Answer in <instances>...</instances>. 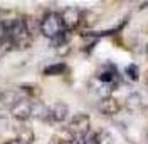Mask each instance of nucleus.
Segmentation results:
<instances>
[{
	"mask_svg": "<svg viewBox=\"0 0 148 144\" xmlns=\"http://www.w3.org/2000/svg\"><path fill=\"white\" fill-rule=\"evenodd\" d=\"M56 52H57L59 55H67L69 52H71V47H69V44L61 45V47H57V49H56Z\"/></svg>",
	"mask_w": 148,
	"mask_h": 144,
	"instance_id": "6ab92c4d",
	"label": "nucleus"
},
{
	"mask_svg": "<svg viewBox=\"0 0 148 144\" xmlns=\"http://www.w3.org/2000/svg\"><path fill=\"white\" fill-rule=\"evenodd\" d=\"M10 117L14 121H17L18 124H25L29 119H32V99H20L10 109Z\"/></svg>",
	"mask_w": 148,
	"mask_h": 144,
	"instance_id": "7ed1b4c3",
	"label": "nucleus"
},
{
	"mask_svg": "<svg viewBox=\"0 0 148 144\" xmlns=\"http://www.w3.org/2000/svg\"><path fill=\"white\" fill-rule=\"evenodd\" d=\"M94 132H96L98 144H113V136H111L110 131H106V129H98V131H94Z\"/></svg>",
	"mask_w": 148,
	"mask_h": 144,
	"instance_id": "dca6fc26",
	"label": "nucleus"
},
{
	"mask_svg": "<svg viewBox=\"0 0 148 144\" xmlns=\"http://www.w3.org/2000/svg\"><path fill=\"white\" fill-rule=\"evenodd\" d=\"M123 77L128 82H138L140 81V67L135 62L128 64L123 71Z\"/></svg>",
	"mask_w": 148,
	"mask_h": 144,
	"instance_id": "4468645a",
	"label": "nucleus"
},
{
	"mask_svg": "<svg viewBox=\"0 0 148 144\" xmlns=\"http://www.w3.org/2000/svg\"><path fill=\"white\" fill-rule=\"evenodd\" d=\"M96 20H98V17H96L94 12H91V10H83V15H81V25H79V27L91 29L92 25L96 24Z\"/></svg>",
	"mask_w": 148,
	"mask_h": 144,
	"instance_id": "2eb2a0df",
	"label": "nucleus"
},
{
	"mask_svg": "<svg viewBox=\"0 0 148 144\" xmlns=\"http://www.w3.org/2000/svg\"><path fill=\"white\" fill-rule=\"evenodd\" d=\"M67 117H69V106L62 101H57L52 106H49V114H47L46 122L47 124H62L67 121Z\"/></svg>",
	"mask_w": 148,
	"mask_h": 144,
	"instance_id": "20e7f679",
	"label": "nucleus"
},
{
	"mask_svg": "<svg viewBox=\"0 0 148 144\" xmlns=\"http://www.w3.org/2000/svg\"><path fill=\"white\" fill-rule=\"evenodd\" d=\"M25 96L22 94L20 89H5L0 90V109H12L20 99H24Z\"/></svg>",
	"mask_w": 148,
	"mask_h": 144,
	"instance_id": "6e6552de",
	"label": "nucleus"
},
{
	"mask_svg": "<svg viewBox=\"0 0 148 144\" xmlns=\"http://www.w3.org/2000/svg\"><path fill=\"white\" fill-rule=\"evenodd\" d=\"M147 84H148V72H147Z\"/></svg>",
	"mask_w": 148,
	"mask_h": 144,
	"instance_id": "4be33fe9",
	"label": "nucleus"
},
{
	"mask_svg": "<svg viewBox=\"0 0 148 144\" xmlns=\"http://www.w3.org/2000/svg\"><path fill=\"white\" fill-rule=\"evenodd\" d=\"M12 50H14V44H12V40H10L9 37H3V39L0 40V60L9 54V52H12Z\"/></svg>",
	"mask_w": 148,
	"mask_h": 144,
	"instance_id": "f3484780",
	"label": "nucleus"
},
{
	"mask_svg": "<svg viewBox=\"0 0 148 144\" xmlns=\"http://www.w3.org/2000/svg\"><path fill=\"white\" fill-rule=\"evenodd\" d=\"M15 137L24 144H34L36 134H34L32 127H29L27 124H18V126L15 127Z\"/></svg>",
	"mask_w": 148,
	"mask_h": 144,
	"instance_id": "1a4fd4ad",
	"label": "nucleus"
},
{
	"mask_svg": "<svg viewBox=\"0 0 148 144\" xmlns=\"http://www.w3.org/2000/svg\"><path fill=\"white\" fill-rule=\"evenodd\" d=\"M147 143H148V132H147Z\"/></svg>",
	"mask_w": 148,
	"mask_h": 144,
	"instance_id": "5701e85b",
	"label": "nucleus"
},
{
	"mask_svg": "<svg viewBox=\"0 0 148 144\" xmlns=\"http://www.w3.org/2000/svg\"><path fill=\"white\" fill-rule=\"evenodd\" d=\"M3 144H24V143H20L17 137H12V139H9V141H5Z\"/></svg>",
	"mask_w": 148,
	"mask_h": 144,
	"instance_id": "aec40b11",
	"label": "nucleus"
},
{
	"mask_svg": "<svg viewBox=\"0 0 148 144\" xmlns=\"http://www.w3.org/2000/svg\"><path fill=\"white\" fill-rule=\"evenodd\" d=\"M66 71H67V65L64 62H54V64H49L47 67H44L42 74L46 77H51V75H62V74H66Z\"/></svg>",
	"mask_w": 148,
	"mask_h": 144,
	"instance_id": "ddd939ff",
	"label": "nucleus"
},
{
	"mask_svg": "<svg viewBox=\"0 0 148 144\" xmlns=\"http://www.w3.org/2000/svg\"><path fill=\"white\" fill-rule=\"evenodd\" d=\"M143 107V101H141V96H140L138 92H131L126 101H125V109L128 111V112H136L140 109Z\"/></svg>",
	"mask_w": 148,
	"mask_h": 144,
	"instance_id": "9b49d317",
	"label": "nucleus"
},
{
	"mask_svg": "<svg viewBox=\"0 0 148 144\" xmlns=\"http://www.w3.org/2000/svg\"><path fill=\"white\" fill-rule=\"evenodd\" d=\"M67 144H81V141H79V139H76V137H74V139H71V141H69V143Z\"/></svg>",
	"mask_w": 148,
	"mask_h": 144,
	"instance_id": "412c9836",
	"label": "nucleus"
},
{
	"mask_svg": "<svg viewBox=\"0 0 148 144\" xmlns=\"http://www.w3.org/2000/svg\"><path fill=\"white\" fill-rule=\"evenodd\" d=\"M62 32H66V29L62 24V18H61V14L54 12V10L46 12L40 18V34L47 37L49 40H52L57 35H61Z\"/></svg>",
	"mask_w": 148,
	"mask_h": 144,
	"instance_id": "f257e3e1",
	"label": "nucleus"
},
{
	"mask_svg": "<svg viewBox=\"0 0 148 144\" xmlns=\"http://www.w3.org/2000/svg\"><path fill=\"white\" fill-rule=\"evenodd\" d=\"M22 20H24V25L27 29V32L36 39L37 34H40V20H37L34 15H22Z\"/></svg>",
	"mask_w": 148,
	"mask_h": 144,
	"instance_id": "f8f14e48",
	"label": "nucleus"
},
{
	"mask_svg": "<svg viewBox=\"0 0 148 144\" xmlns=\"http://www.w3.org/2000/svg\"><path fill=\"white\" fill-rule=\"evenodd\" d=\"M120 72H118V69L113 65V64H104L101 69L98 71V74H96V79H98V82H101V84H106V86H118L120 84Z\"/></svg>",
	"mask_w": 148,
	"mask_h": 144,
	"instance_id": "423d86ee",
	"label": "nucleus"
},
{
	"mask_svg": "<svg viewBox=\"0 0 148 144\" xmlns=\"http://www.w3.org/2000/svg\"><path fill=\"white\" fill-rule=\"evenodd\" d=\"M147 54H148V45H147Z\"/></svg>",
	"mask_w": 148,
	"mask_h": 144,
	"instance_id": "b1692460",
	"label": "nucleus"
},
{
	"mask_svg": "<svg viewBox=\"0 0 148 144\" xmlns=\"http://www.w3.org/2000/svg\"><path fill=\"white\" fill-rule=\"evenodd\" d=\"M81 144H98V139H96V132H94V131H91V132L86 136L83 141H81Z\"/></svg>",
	"mask_w": 148,
	"mask_h": 144,
	"instance_id": "a211bd4d",
	"label": "nucleus"
},
{
	"mask_svg": "<svg viewBox=\"0 0 148 144\" xmlns=\"http://www.w3.org/2000/svg\"><path fill=\"white\" fill-rule=\"evenodd\" d=\"M81 15H83V10L77 9V7H66L61 12V18H62L66 32H73L76 29H79V25H81Z\"/></svg>",
	"mask_w": 148,
	"mask_h": 144,
	"instance_id": "39448f33",
	"label": "nucleus"
},
{
	"mask_svg": "<svg viewBox=\"0 0 148 144\" xmlns=\"http://www.w3.org/2000/svg\"><path fill=\"white\" fill-rule=\"evenodd\" d=\"M121 102L114 96H110V97H103L99 99L98 102V111H99V114L101 116H106V117H113L116 116V114H120L121 111Z\"/></svg>",
	"mask_w": 148,
	"mask_h": 144,
	"instance_id": "0eeeda50",
	"label": "nucleus"
},
{
	"mask_svg": "<svg viewBox=\"0 0 148 144\" xmlns=\"http://www.w3.org/2000/svg\"><path fill=\"white\" fill-rule=\"evenodd\" d=\"M47 114H49V106H46L40 99L32 101V117H36L39 121H44L46 122Z\"/></svg>",
	"mask_w": 148,
	"mask_h": 144,
	"instance_id": "9d476101",
	"label": "nucleus"
},
{
	"mask_svg": "<svg viewBox=\"0 0 148 144\" xmlns=\"http://www.w3.org/2000/svg\"><path fill=\"white\" fill-rule=\"evenodd\" d=\"M66 129H67L76 139L83 141L84 137L91 132V117L88 116L86 112H77V114H74V116L69 119V124H67Z\"/></svg>",
	"mask_w": 148,
	"mask_h": 144,
	"instance_id": "f03ea898",
	"label": "nucleus"
}]
</instances>
